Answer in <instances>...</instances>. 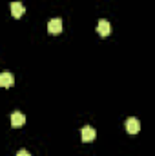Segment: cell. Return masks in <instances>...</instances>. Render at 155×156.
Segmentation results:
<instances>
[{
    "mask_svg": "<svg viewBox=\"0 0 155 156\" xmlns=\"http://www.w3.org/2000/svg\"><path fill=\"white\" fill-rule=\"evenodd\" d=\"M47 31L51 35H60L62 33V20L60 18H51L47 24Z\"/></svg>",
    "mask_w": 155,
    "mask_h": 156,
    "instance_id": "1",
    "label": "cell"
},
{
    "mask_svg": "<svg viewBox=\"0 0 155 156\" xmlns=\"http://www.w3.org/2000/svg\"><path fill=\"white\" fill-rule=\"evenodd\" d=\"M126 131H128L130 134H137V133L141 131V122H139L137 118H128V120H126Z\"/></svg>",
    "mask_w": 155,
    "mask_h": 156,
    "instance_id": "2",
    "label": "cell"
},
{
    "mask_svg": "<svg viewBox=\"0 0 155 156\" xmlns=\"http://www.w3.org/2000/svg\"><path fill=\"white\" fill-rule=\"evenodd\" d=\"M110 31H112V26H110V22H108V20H99L97 33H99L100 37H108V35H110Z\"/></svg>",
    "mask_w": 155,
    "mask_h": 156,
    "instance_id": "3",
    "label": "cell"
},
{
    "mask_svg": "<svg viewBox=\"0 0 155 156\" xmlns=\"http://www.w3.org/2000/svg\"><path fill=\"white\" fill-rule=\"evenodd\" d=\"M80 134H82V142H93L95 140V129L93 127H84Z\"/></svg>",
    "mask_w": 155,
    "mask_h": 156,
    "instance_id": "4",
    "label": "cell"
},
{
    "mask_svg": "<svg viewBox=\"0 0 155 156\" xmlns=\"http://www.w3.org/2000/svg\"><path fill=\"white\" fill-rule=\"evenodd\" d=\"M24 122H26V116H24L22 113H13V115H11V125H13V127H22Z\"/></svg>",
    "mask_w": 155,
    "mask_h": 156,
    "instance_id": "5",
    "label": "cell"
},
{
    "mask_svg": "<svg viewBox=\"0 0 155 156\" xmlns=\"http://www.w3.org/2000/svg\"><path fill=\"white\" fill-rule=\"evenodd\" d=\"M11 15H13L15 18L22 16V15H24V5H22L20 2H11Z\"/></svg>",
    "mask_w": 155,
    "mask_h": 156,
    "instance_id": "6",
    "label": "cell"
},
{
    "mask_svg": "<svg viewBox=\"0 0 155 156\" xmlns=\"http://www.w3.org/2000/svg\"><path fill=\"white\" fill-rule=\"evenodd\" d=\"M13 82H15V80H13V75H11V73L6 71V73L0 75V85H2V87H11Z\"/></svg>",
    "mask_w": 155,
    "mask_h": 156,
    "instance_id": "7",
    "label": "cell"
},
{
    "mask_svg": "<svg viewBox=\"0 0 155 156\" xmlns=\"http://www.w3.org/2000/svg\"><path fill=\"white\" fill-rule=\"evenodd\" d=\"M17 156H31V154H29L26 149H22V151H18V153H17Z\"/></svg>",
    "mask_w": 155,
    "mask_h": 156,
    "instance_id": "8",
    "label": "cell"
}]
</instances>
